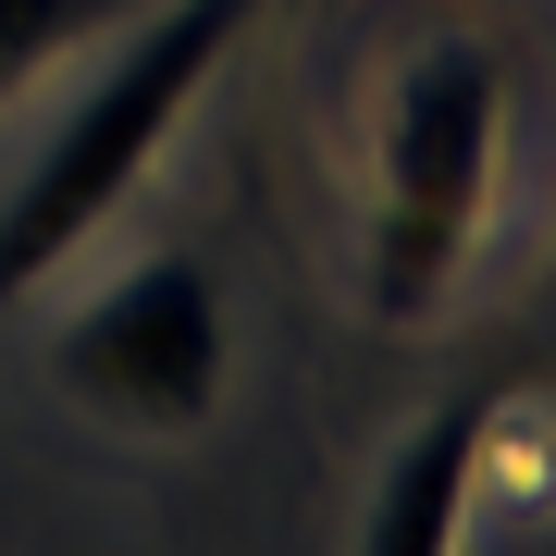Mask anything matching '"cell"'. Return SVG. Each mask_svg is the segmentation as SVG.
Returning a JSON list of instances; mask_svg holds the SVG:
<instances>
[{
	"label": "cell",
	"mask_w": 556,
	"mask_h": 556,
	"mask_svg": "<svg viewBox=\"0 0 556 556\" xmlns=\"http://www.w3.org/2000/svg\"><path fill=\"white\" fill-rule=\"evenodd\" d=\"M50 383L87 420L137 433V445L211 433L223 383H236V309H223L211 260L149 248V260H124V273H100L75 309L50 321Z\"/></svg>",
	"instance_id": "cell-3"
},
{
	"label": "cell",
	"mask_w": 556,
	"mask_h": 556,
	"mask_svg": "<svg viewBox=\"0 0 556 556\" xmlns=\"http://www.w3.org/2000/svg\"><path fill=\"white\" fill-rule=\"evenodd\" d=\"M482 420H495V396L420 408L408 433L383 445L346 556H457V544H470V507H482Z\"/></svg>",
	"instance_id": "cell-4"
},
{
	"label": "cell",
	"mask_w": 556,
	"mask_h": 556,
	"mask_svg": "<svg viewBox=\"0 0 556 556\" xmlns=\"http://www.w3.org/2000/svg\"><path fill=\"white\" fill-rule=\"evenodd\" d=\"M507 186V50L470 25L396 50L371 100V223H358V309L383 334H420L457 273H470L482 223Z\"/></svg>",
	"instance_id": "cell-2"
},
{
	"label": "cell",
	"mask_w": 556,
	"mask_h": 556,
	"mask_svg": "<svg viewBox=\"0 0 556 556\" xmlns=\"http://www.w3.org/2000/svg\"><path fill=\"white\" fill-rule=\"evenodd\" d=\"M124 13H137V0H0V112H13L25 87L50 75V62L100 50Z\"/></svg>",
	"instance_id": "cell-5"
},
{
	"label": "cell",
	"mask_w": 556,
	"mask_h": 556,
	"mask_svg": "<svg viewBox=\"0 0 556 556\" xmlns=\"http://www.w3.org/2000/svg\"><path fill=\"white\" fill-rule=\"evenodd\" d=\"M248 25H260V0H137L100 38L87 87L50 112V137L25 149L13 186H0V309H25L50 273L87 260V236L137 199V174L161 161V137L199 112V87L223 75V50H236Z\"/></svg>",
	"instance_id": "cell-1"
}]
</instances>
